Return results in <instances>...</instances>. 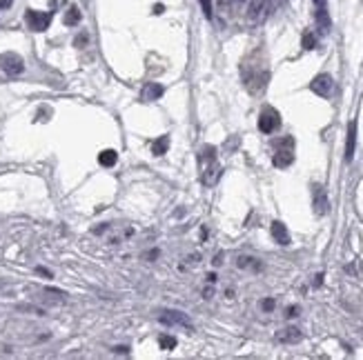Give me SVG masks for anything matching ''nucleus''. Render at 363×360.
Segmentation results:
<instances>
[{"label": "nucleus", "instance_id": "5701e85b", "mask_svg": "<svg viewBox=\"0 0 363 360\" xmlns=\"http://www.w3.org/2000/svg\"><path fill=\"white\" fill-rule=\"evenodd\" d=\"M163 11H165V7H163V5H161V3H158V5H156V7H154V14H156V16H161V14H163Z\"/></svg>", "mask_w": 363, "mask_h": 360}, {"label": "nucleus", "instance_id": "dca6fc26", "mask_svg": "<svg viewBox=\"0 0 363 360\" xmlns=\"http://www.w3.org/2000/svg\"><path fill=\"white\" fill-rule=\"evenodd\" d=\"M158 345H161V349H174L176 347V338L174 336H161V338H158Z\"/></svg>", "mask_w": 363, "mask_h": 360}, {"label": "nucleus", "instance_id": "20e7f679", "mask_svg": "<svg viewBox=\"0 0 363 360\" xmlns=\"http://www.w3.org/2000/svg\"><path fill=\"white\" fill-rule=\"evenodd\" d=\"M310 89L314 91L317 96H321V98H328L332 94V89H334V80H332L330 74H319L314 80L310 82Z\"/></svg>", "mask_w": 363, "mask_h": 360}, {"label": "nucleus", "instance_id": "9d476101", "mask_svg": "<svg viewBox=\"0 0 363 360\" xmlns=\"http://www.w3.org/2000/svg\"><path fill=\"white\" fill-rule=\"evenodd\" d=\"M163 96V87L158 82H147L145 89H143V100L145 102H152V100H158Z\"/></svg>", "mask_w": 363, "mask_h": 360}, {"label": "nucleus", "instance_id": "6ab92c4d", "mask_svg": "<svg viewBox=\"0 0 363 360\" xmlns=\"http://www.w3.org/2000/svg\"><path fill=\"white\" fill-rule=\"evenodd\" d=\"M261 7H263V0H254V3H252V7H250V16H252V18L258 16Z\"/></svg>", "mask_w": 363, "mask_h": 360}, {"label": "nucleus", "instance_id": "f8f14e48", "mask_svg": "<svg viewBox=\"0 0 363 360\" xmlns=\"http://www.w3.org/2000/svg\"><path fill=\"white\" fill-rule=\"evenodd\" d=\"M116 160H118V154H116L114 149H105L98 154V162H101L103 167H114Z\"/></svg>", "mask_w": 363, "mask_h": 360}, {"label": "nucleus", "instance_id": "7ed1b4c3", "mask_svg": "<svg viewBox=\"0 0 363 360\" xmlns=\"http://www.w3.org/2000/svg\"><path fill=\"white\" fill-rule=\"evenodd\" d=\"M279 125H281V118H279V114H276L272 107L263 109L261 116H258V129H261L263 133L276 131V129H279Z\"/></svg>", "mask_w": 363, "mask_h": 360}, {"label": "nucleus", "instance_id": "f257e3e1", "mask_svg": "<svg viewBox=\"0 0 363 360\" xmlns=\"http://www.w3.org/2000/svg\"><path fill=\"white\" fill-rule=\"evenodd\" d=\"M0 69L5 71V74H9V76H18V74H22L25 71V63H22V58L18 56V53H0Z\"/></svg>", "mask_w": 363, "mask_h": 360}, {"label": "nucleus", "instance_id": "4be33fe9", "mask_svg": "<svg viewBox=\"0 0 363 360\" xmlns=\"http://www.w3.org/2000/svg\"><path fill=\"white\" fill-rule=\"evenodd\" d=\"M85 42H87V36H78V38H76V47H81V45H85Z\"/></svg>", "mask_w": 363, "mask_h": 360}, {"label": "nucleus", "instance_id": "39448f33", "mask_svg": "<svg viewBox=\"0 0 363 360\" xmlns=\"http://www.w3.org/2000/svg\"><path fill=\"white\" fill-rule=\"evenodd\" d=\"M161 322H165V325H172V327L181 325V327H185V329H192V322H189L185 316L181 314V311H165V314L161 316Z\"/></svg>", "mask_w": 363, "mask_h": 360}, {"label": "nucleus", "instance_id": "2eb2a0df", "mask_svg": "<svg viewBox=\"0 0 363 360\" xmlns=\"http://www.w3.org/2000/svg\"><path fill=\"white\" fill-rule=\"evenodd\" d=\"M317 22H319V27H321L323 32H328V29H330V16H328L325 5H323V7H317Z\"/></svg>", "mask_w": 363, "mask_h": 360}, {"label": "nucleus", "instance_id": "b1692460", "mask_svg": "<svg viewBox=\"0 0 363 360\" xmlns=\"http://www.w3.org/2000/svg\"><path fill=\"white\" fill-rule=\"evenodd\" d=\"M297 314H299V307H290V309H287V316H290V318H294Z\"/></svg>", "mask_w": 363, "mask_h": 360}, {"label": "nucleus", "instance_id": "4468645a", "mask_svg": "<svg viewBox=\"0 0 363 360\" xmlns=\"http://www.w3.org/2000/svg\"><path fill=\"white\" fill-rule=\"evenodd\" d=\"M65 25L67 27H74V25H78V22H81V9L78 7H69L67 9V14H65Z\"/></svg>", "mask_w": 363, "mask_h": 360}, {"label": "nucleus", "instance_id": "1a4fd4ad", "mask_svg": "<svg viewBox=\"0 0 363 360\" xmlns=\"http://www.w3.org/2000/svg\"><path fill=\"white\" fill-rule=\"evenodd\" d=\"M276 338H279L281 343H292L294 345V343H299V340L303 338V334H301L297 327H287V329H283V331L276 334Z\"/></svg>", "mask_w": 363, "mask_h": 360}, {"label": "nucleus", "instance_id": "412c9836", "mask_svg": "<svg viewBox=\"0 0 363 360\" xmlns=\"http://www.w3.org/2000/svg\"><path fill=\"white\" fill-rule=\"evenodd\" d=\"M14 0H0V9H9Z\"/></svg>", "mask_w": 363, "mask_h": 360}, {"label": "nucleus", "instance_id": "a878e982", "mask_svg": "<svg viewBox=\"0 0 363 360\" xmlns=\"http://www.w3.org/2000/svg\"><path fill=\"white\" fill-rule=\"evenodd\" d=\"M323 283V273H319V276H317V280H314V285L319 287V285H321Z\"/></svg>", "mask_w": 363, "mask_h": 360}, {"label": "nucleus", "instance_id": "f3484780", "mask_svg": "<svg viewBox=\"0 0 363 360\" xmlns=\"http://www.w3.org/2000/svg\"><path fill=\"white\" fill-rule=\"evenodd\" d=\"M317 47V36L312 34V32H307V34H303V49H314Z\"/></svg>", "mask_w": 363, "mask_h": 360}, {"label": "nucleus", "instance_id": "c85d7f7f", "mask_svg": "<svg viewBox=\"0 0 363 360\" xmlns=\"http://www.w3.org/2000/svg\"><path fill=\"white\" fill-rule=\"evenodd\" d=\"M314 5H317V7H323V5H325V0H314Z\"/></svg>", "mask_w": 363, "mask_h": 360}, {"label": "nucleus", "instance_id": "9b49d317", "mask_svg": "<svg viewBox=\"0 0 363 360\" xmlns=\"http://www.w3.org/2000/svg\"><path fill=\"white\" fill-rule=\"evenodd\" d=\"M294 160V154H292V147H287V149H279L274 154V164L276 167H290Z\"/></svg>", "mask_w": 363, "mask_h": 360}, {"label": "nucleus", "instance_id": "6e6552de", "mask_svg": "<svg viewBox=\"0 0 363 360\" xmlns=\"http://www.w3.org/2000/svg\"><path fill=\"white\" fill-rule=\"evenodd\" d=\"M354 147H356V123H350L348 140H346V160H352L354 158Z\"/></svg>", "mask_w": 363, "mask_h": 360}, {"label": "nucleus", "instance_id": "a211bd4d", "mask_svg": "<svg viewBox=\"0 0 363 360\" xmlns=\"http://www.w3.org/2000/svg\"><path fill=\"white\" fill-rule=\"evenodd\" d=\"M199 3H201V9H203V14H205V18L210 20L212 18V3L210 0H199Z\"/></svg>", "mask_w": 363, "mask_h": 360}, {"label": "nucleus", "instance_id": "ddd939ff", "mask_svg": "<svg viewBox=\"0 0 363 360\" xmlns=\"http://www.w3.org/2000/svg\"><path fill=\"white\" fill-rule=\"evenodd\" d=\"M167 149H170V136H161L158 140H154V145H152V154L154 156L167 154Z\"/></svg>", "mask_w": 363, "mask_h": 360}, {"label": "nucleus", "instance_id": "0eeeda50", "mask_svg": "<svg viewBox=\"0 0 363 360\" xmlns=\"http://www.w3.org/2000/svg\"><path fill=\"white\" fill-rule=\"evenodd\" d=\"M270 231H272L274 240L279 242V245H290V234H287V229H285V225H283V223L274 220L272 227H270Z\"/></svg>", "mask_w": 363, "mask_h": 360}, {"label": "nucleus", "instance_id": "aec40b11", "mask_svg": "<svg viewBox=\"0 0 363 360\" xmlns=\"http://www.w3.org/2000/svg\"><path fill=\"white\" fill-rule=\"evenodd\" d=\"M263 309H265V311H272V309H274V300H272V298L263 300Z\"/></svg>", "mask_w": 363, "mask_h": 360}, {"label": "nucleus", "instance_id": "f03ea898", "mask_svg": "<svg viewBox=\"0 0 363 360\" xmlns=\"http://www.w3.org/2000/svg\"><path fill=\"white\" fill-rule=\"evenodd\" d=\"M25 20H27V25L32 32H45L49 27V22H52V14H47V11H36V9H29L27 14H25Z\"/></svg>", "mask_w": 363, "mask_h": 360}, {"label": "nucleus", "instance_id": "423d86ee", "mask_svg": "<svg viewBox=\"0 0 363 360\" xmlns=\"http://www.w3.org/2000/svg\"><path fill=\"white\" fill-rule=\"evenodd\" d=\"M312 196H314V213H319V216L328 213V196H325L323 187L319 185L312 187Z\"/></svg>", "mask_w": 363, "mask_h": 360}, {"label": "nucleus", "instance_id": "bb28decb", "mask_svg": "<svg viewBox=\"0 0 363 360\" xmlns=\"http://www.w3.org/2000/svg\"><path fill=\"white\" fill-rule=\"evenodd\" d=\"M207 280H210V283L214 285V283H216V273H210V276H207Z\"/></svg>", "mask_w": 363, "mask_h": 360}, {"label": "nucleus", "instance_id": "393cba45", "mask_svg": "<svg viewBox=\"0 0 363 360\" xmlns=\"http://www.w3.org/2000/svg\"><path fill=\"white\" fill-rule=\"evenodd\" d=\"M38 273H42V276H47V278H52V271H47V269H42V267H38Z\"/></svg>", "mask_w": 363, "mask_h": 360}, {"label": "nucleus", "instance_id": "cd10ccee", "mask_svg": "<svg viewBox=\"0 0 363 360\" xmlns=\"http://www.w3.org/2000/svg\"><path fill=\"white\" fill-rule=\"evenodd\" d=\"M203 298H212V289H205V291H203Z\"/></svg>", "mask_w": 363, "mask_h": 360}]
</instances>
